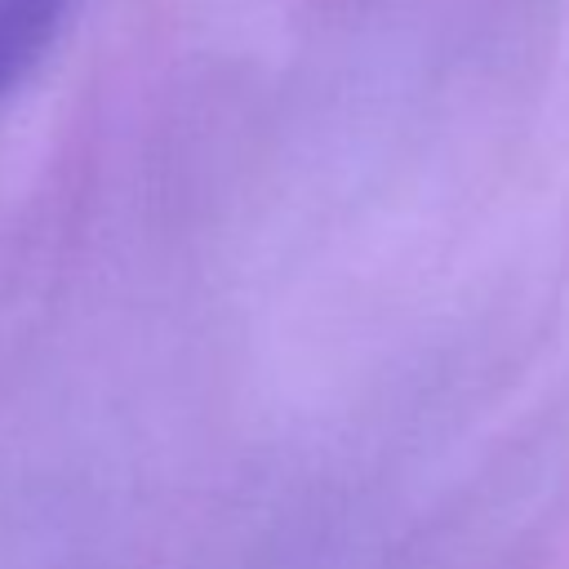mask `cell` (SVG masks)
<instances>
[{"instance_id": "6da1fadb", "label": "cell", "mask_w": 569, "mask_h": 569, "mask_svg": "<svg viewBox=\"0 0 569 569\" xmlns=\"http://www.w3.org/2000/svg\"><path fill=\"white\" fill-rule=\"evenodd\" d=\"M62 9L67 0H0V98L44 53Z\"/></svg>"}]
</instances>
